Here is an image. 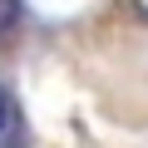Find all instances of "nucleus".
Segmentation results:
<instances>
[{"mask_svg": "<svg viewBox=\"0 0 148 148\" xmlns=\"http://www.w3.org/2000/svg\"><path fill=\"white\" fill-rule=\"evenodd\" d=\"M0 148H30V128L20 114V99L0 84Z\"/></svg>", "mask_w": 148, "mask_h": 148, "instance_id": "obj_1", "label": "nucleus"}, {"mask_svg": "<svg viewBox=\"0 0 148 148\" xmlns=\"http://www.w3.org/2000/svg\"><path fill=\"white\" fill-rule=\"evenodd\" d=\"M15 20H20V0H0V35H5Z\"/></svg>", "mask_w": 148, "mask_h": 148, "instance_id": "obj_2", "label": "nucleus"}]
</instances>
